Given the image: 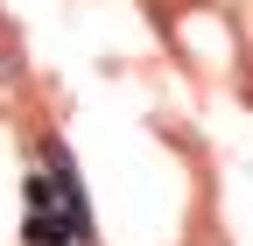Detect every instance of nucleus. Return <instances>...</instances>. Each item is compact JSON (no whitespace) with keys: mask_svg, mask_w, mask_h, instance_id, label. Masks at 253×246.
I'll return each instance as SVG.
<instances>
[{"mask_svg":"<svg viewBox=\"0 0 253 246\" xmlns=\"http://www.w3.org/2000/svg\"><path fill=\"white\" fill-rule=\"evenodd\" d=\"M91 232L84 204H78V183L49 169V176H28V246H78Z\"/></svg>","mask_w":253,"mask_h":246,"instance_id":"nucleus-1","label":"nucleus"}]
</instances>
